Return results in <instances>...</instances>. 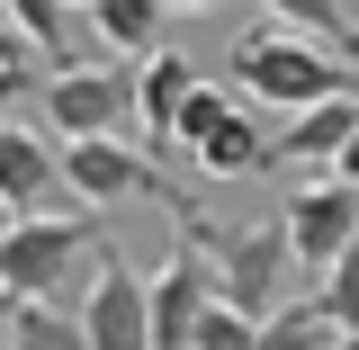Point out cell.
I'll use <instances>...</instances> for the list:
<instances>
[{"mask_svg":"<svg viewBox=\"0 0 359 350\" xmlns=\"http://www.w3.org/2000/svg\"><path fill=\"white\" fill-rule=\"evenodd\" d=\"M90 216H54V207L45 216H9L0 224V297H63V306H81L99 261H108Z\"/></svg>","mask_w":359,"mask_h":350,"instance_id":"cell-1","label":"cell"},{"mask_svg":"<svg viewBox=\"0 0 359 350\" xmlns=\"http://www.w3.org/2000/svg\"><path fill=\"white\" fill-rule=\"evenodd\" d=\"M233 81L252 90L261 108H314V99H332V90H359V72H351V54L341 45H323V36H306V27H252V36L233 45Z\"/></svg>","mask_w":359,"mask_h":350,"instance_id":"cell-2","label":"cell"},{"mask_svg":"<svg viewBox=\"0 0 359 350\" xmlns=\"http://www.w3.org/2000/svg\"><path fill=\"white\" fill-rule=\"evenodd\" d=\"M36 108H45V126L63 135H126L144 108H135V81L126 72H108V63H54L36 81Z\"/></svg>","mask_w":359,"mask_h":350,"instance_id":"cell-3","label":"cell"},{"mask_svg":"<svg viewBox=\"0 0 359 350\" xmlns=\"http://www.w3.org/2000/svg\"><path fill=\"white\" fill-rule=\"evenodd\" d=\"M287 269H297L287 216H261V224H243V234H216V288H224V306H243V314L287 306Z\"/></svg>","mask_w":359,"mask_h":350,"instance_id":"cell-4","label":"cell"},{"mask_svg":"<svg viewBox=\"0 0 359 350\" xmlns=\"http://www.w3.org/2000/svg\"><path fill=\"white\" fill-rule=\"evenodd\" d=\"M63 189H72L81 207H126V198H153L162 171L135 153L126 135H72V144H63Z\"/></svg>","mask_w":359,"mask_h":350,"instance_id":"cell-5","label":"cell"},{"mask_svg":"<svg viewBox=\"0 0 359 350\" xmlns=\"http://www.w3.org/2000/svg\"><path fill=\"white\" fill-rule=\"evenodd\" d=\"M0 198H9V216H45L63 198V135L54 126L0 117Z\"/></svg>","mask_w":359,"mask_h":350,"instance_id":"cell-6","label":"cell"},{"mask_svg":"<svg viewBox=\"0 0 359 350\" xmlns=\"http://www.w3.org/2000/svg\"><path fill=\"white\" fill-rule=\"evenodd\" d=\"M287 234H297V269L323 278V269L359 243V189H351L341 171L314 180V189H297V198H287Z\"/></svg>","mask_w":359,"mask_h":350,"instance_id":"cell-7","label":"cell"},{"mask_svg":"<svg viewBox=\"0 0 359 350\" xmlns=\"http://www.w3.org/2000/svg\"><path fill=\"white\" fill-rule=\"evenodd\" d=\"M81 323H90V350H153V288L108 252L81 297Z\"/></svg>","mask_w":359,"mask_h":350,"instance_id":"cell-8","label":"cell"},{"mask_svg":"<svg viewBox=\"0 0 359 350\" xmlns=\"http://www.w3.org/2000/svg\"><path fill=\"white\" fill-rule=\"evenodd\" d=\"M359 135V90H332V99H314V108H297L287 117V135H278V153L306 171V162H323L332 171V153Z\"/></svg>","mask_w":359,"mask_h":350,"instance_id":"cell-9","label":"cell"},{"mask_svg":"<svg viewBox=\"0 0 359 350\" xmlns=\"http://www.w3.org/2000/svg\"><path fill=\"white\" fill-rule=\"evenodd\" d=\"M0 342L9 350H90V323L63 297H18V306L0 314Z\"/></svg>","mask_w":359,"mask_h":350,"instance_id":"cell-10","label":"cell"},{"mask_svg":"<svg viewBox=\"0 0 359 350\" xmlns=\"http://www.w3.org/2000/svg\"><path fill=\"white\" fill-rule=\"evenodd\" d=\"M198 90V72H189V54H144V72H135V108H144V135H153V153L171 144V126H180V99Z\"/></svg>","mask_w":359,"mask_h":350,"instance_id":"cell-11","label":"cell"},{"mask_svg":"<svg viewBox=\"0 0 359 350\" xmlns=\"http://www.w3.org/2000/svg\"><path fill=\"white\" fill-rule=\"evenodd\" d=\"M269 162H278V144H261V126H252L243 108L198 144V171H207V180H243V171H269Z\"/></svg>","mask_w":359,"mask_h":350,"instance_id":"cell-12","label":"cell"},{"mask_svg":"<svg viewBox=\"0 0 359 350\" xmlns=\"http://www.w3.org/2000/svg\"><path fill=\"white\" fill-rule=\"evenodd\" d=\"M341 332H332V314H323V297H287V306L261 314V342L252 350H332Z\"/></svg>","mask_w":359,"mask_h":350,"instance_id":"cell-13","label":"cell"},{"mask_svg":"<svg viewBox=\"0 0 359 350\" xmlns=\"http://www.w3.org/2000/svg\"><path fill=\"white\" fill-rule=\"evenodd\" d=\"M162 18H171L162 0H90V27L117 45V54H153L162 45Z\"/></svg>","mask_w":359,"mask_h":350,"instance_id":"cell-14","label":"cell"},{"mask_svg":"<svg viewBox=\"0 0 359 350\" xmlns=\"http://www.w3.org/2000/svg\"><path fill=\"white\" fill-rule=\"evenodd\" d=\"M269 18H287V27H306V36L323 45H341V54H359L351 45V0H261Z\"/></svg>","mask_w":359,"mask_h":350,"instance_id":"cell-15","label":"cell"},{"mask_svg":"<svg viewBox=\"0 0 359 350\" xmlns=\"http://www.w3.org/2000/svg\"><path fill=\"white\" fill-rule=\"evenodd\" d=\"M9 18L36 36L45 63H63V54H72V0H9Z\"/></svg>","mask_w":359,"mask_h":350,"instance_id":"cell-16","label":"cell"},{"mask_svg":"<svg viewBox=\"0 0 359 350\" xmlns=\"http://www.w3.org/2000/svg\"><path fill=\"white\" fill-rule=\"evenodd\" d=\"M224 117H233V99H224L216 81H198L189 99H180V126H171V144H180V153H198V144H207V135H216Z\"/></svg>","mask_w":359,"mask_h":350,"instance_id":"cell-17","label":"cell"},{"mask_svg":"<svg viewBox=\"0 0 359 350\" xmlns=\"http://www.w3.org/2000/svg\"><path fill=\"white\" fill-rule=\"evenodd\" d=\"M252 342H261V314H243V306H224V297H216L189 350H252Z\"/></svg>","mask_w":359,"mask_h":350,"instance_id":"cell-18","label":"cell"},{"mask_svg":"<svg viewBox=\"0 0 359 350\" xmlns=\"http://www.w3.org/2000/svg\"><path fill=\"white\" fill-rule=\"evenodd\" d=\"M323 314H332V332H359V243L323 269Z\"/></svg>","mask_w":359,"mask_h":350,"instance_id":"cell-19","label":"cell"},{"mask_svg":"<svg viewBox=\"0 0 359 350\" xmlns=\"http://www.w3.org/2000/svg\"><path fill=\"white\" fill-rule=\"evenodd\" d=\"M45 72H54V63H0V117H18V99H27Z\"/></svg>","mask_w":359,"mask_h":350,"instance_id":"cell-20","label":"cell"},{"mask_svg":"<svg viewBox=\"0 0 359 350\" xmlns=\"http://www.w3.org/2000/svg\"><path fill=\"white\" fill-rule=\"evenodd\" d=\"M332 171H341V180H351V189H359V135H351V144H341V153H332Z\"/></svg>","mask_w":359,"mask_h":350,"instance_id":"cell-21","label":"cell"},{"mask_svg":"<svg viewBox=\"0 0 359 350\" xmlns=\"http://www.w3.org/2000/svg\"><path fill=\"white\" fill-rule=\"evenodd\" d=\"M162 9H224V0H162Z\"/></svg>","mask_w":359,"mask_h":350,"instance_id":"cell-22","label":"cell"},{"mask_svg":"<svg viewBox=\"0 0 359 350\" xmlns=\"http://www.w3.org/2000/svg\"><path fill=\"white\" fill-rule=\"evenodd\" d=\"M332 350H359V332H341V342H332Z\"/></svg>","mask_w":359,"mask_h":350,"instance_id":"cell-23","label":"cell"},{"mask_svg":"<svg viewBox=\"0 0 359 350\" xmlns=\"http://www.w3.org/2000/svg\"><path fill=\"white\" fill-rule=\"evenodd\" d=\"M0 224H9V198H0Z\"/></svg>","mask_w":359,"mask_h":350,"instance_id":"cell-24","label":"cell"},{"mask_svg":"<svg viewBox=\"0 0 359 350\" xmlns=\"http://www.w3.org/2000/svg\"><path fill=\"white\" fill-rule=\"evenodd\" d=\"M72 9H90V0H72Z\"/></svg>","mask_w":359,"mask_h":350,"instance_id":"cell-25","label":"cell"}]
</instances>
